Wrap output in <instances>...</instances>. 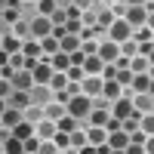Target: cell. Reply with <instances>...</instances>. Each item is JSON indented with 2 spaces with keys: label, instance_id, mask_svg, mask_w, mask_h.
<instances>
[{
  "label": "cell",
  "instance_id": "cell-61",
  "mask_svg": "<svg viewBox=\"0 0 154 154\" xmlns=\"http://www.w3.org/2000/svg\"><path fill=\"white\" fill-rule=\"evenodd\" d=\"M0 154H3V142H0Z\"/></svg>",
  "mask_w": 154,
  "mask_h": 154
},
{
  "label": "cell",
  "instance_id": "cell-16",
  "mask_svg": "<svg viewBox=\"0 0 154 154\" xmlns=\"http://www.w3.org/2000/svg\"><path fill=\"white\" fill-rule=\"evenodd\" d=\"M102 68H105V62L99 59V53H96V56H86V62H83L86 77H99V74H102Z\"/></svg>",
  "mask_w": 154,
  "mask_h": 154
},
{
  "label": "cell",
  "instance_id": "cell-21",
  "mask_svg": "<svg viewBox=\"0 0 154 154\" xmlns=\"http://www.w3.org/2000/svg\"><path fill=\"white\" fill-rule=\"evenodd\" d=\"M102 96L114 102V99H120V96H123V86H120L117 80H105V86H102Z\"/></svg>",
  "mask_w": 154,
  "mask_h": 154
},
{
  "label": "cell",
  "instance_id": "cell-19",
  "mask_svg": "<svg viewBox=\"0 0 154 154\" xmlns=\"http://www.w3.org/2000/svg\"><path fill=\"white\" fill-rule=\"evenodd\" d=\"M3 154H25V142L9 133V136L3 139Z\"/></svg>",
  "mask_w": 154,
  "mask_h": 154
},
{
  "label": "cell",
  "instance_id": "cell-4",
  "mask_svg": "<svg viewBox=\"0 0 154 154\" xmlns=\"http://www.w3.org/2000/svg\"><path fill=\"white\" fill-rule=\"evenodd\" d=\"M133 99L130 96H120V99H114V105H111V117H117V120H126L133 114Z\"/></svg>",
  "mask_w": 154,
  "mask_h": 154
},
{
  "label": "cell",
  "instance_id": "cell-7",
  "mask_svg": "<svg viewBox=\"0 0 154 154\" xmlns=\"http://www.w3.org/2000/svg\"><path fill=\"white\" fill-rule=\"evenodd\" d=\"M126 22L133 25V28H142V25L148 22V9L145 6H126V16H123Z\"/></svg>",
  "mask_w": 154,
  "mask_h": 154
},
{
  "label": "cell",
  "instance_id": "cell-32",
  "mask_svg": "<svg viewBox=\"0 0 154 154\" xmlns=\"http://www.w3.org/2000/svg\"><path fill=\"white\" fill-rule=\"evenodd\" d=\"M120 56H126V59L139 56V43H136V40H123V43H120Z\"/></svg>",
  "mask_w": 154,
  "mask_h": 154
},
{
  "label": "cell",
  "instance_id": "cell-36",
  "mask_svg": "<svg viewBox=\"0 0 154 154\" xmlns=\"http://www.w3.org/2000/svg\"><path fill=\"white\" fill-rule=\"evenodd\" d=\"M22 53H25V56H34V59H37V53H43V49H40V40H28V43L22 46Z\"/></svg>",
  "mask_w": 154,
  "mask_h": 154
},
{
  "label": "cell",
  "instance_id": "cell-8",
  "mask_svg": "<svg viewBox=\"0 0 154 154\" xmlns=\"http://www.w3.org/2000/svg\"><path fill=\"white\" fill-rule=\"evenodd\" d=\"M83 96H89V99H99L102 96V86H105V80H102V74L99 77H83Z\"/></svg>",
  "mask_w": 154,
  "mask_h": 154
},
{
  "label": "cell",
  "instance_id": "cell-42",
  "mask_svg": "<svg viewBox=\"0 0 154 154\" xmlns=\"http://www.w3.org/2000/svg\"><path fill=\"white\" fill-rule=\"evenodd\" d=\"M65 93H68V99H74V96H80V93H83V86L77 83V80H68V86H65Z\"/></svg>",
  "mask_w": 154,
  "mask_h": 154
},
{
  "label": "cell",
  "instance_id": "cell-37",
  "mask_svg": "<svg viewBox=\"0 0 154 154\" xmlns=\"http://www.w3.org/2000/svg\"><path fill=\"white\" fill-rule=\"evenodd\" d=\"M133 77H136V74H133L130 68H123V71H117V77H114V80H117L120 86H130V83H133Z\"/></svg>",
  "mask_w": 154,
  "mask_h": 154
},
{
  "label": "cell",
  "instance_id": "cell-62",
  "mask_svg": "<svg viewBox=\"0 0 154 154\" xmlns=\"http://www.w3.org/2000/svg\"><path fill=\"white\" fill-rule=\"evenodd\" d=\"M0 43H3V40H0Z\"/></svg>",
  "mask_w": 154,
  "mask_h": 154
},
{
  "label": "cell",
  "instance_id": "cell-31",
  "mask_svg": "<svg viewBox=\"0 0 154 154\" xmlns=\"http://www.w3.org/2000/svg\"><path fill=\"white\" fill-rule=\"evenodd\" d=\"M56 126H59V133H74V130H77V120L71 117V114H65V117H62Z\"/></svg>",
  "mask_w": 154,
  "mask_h": 154
},
{
  "label": "cell",
  "instance_id": "cell-2",
  "mask_svg": "<svg viewBox=\"0 0 154 154\" xmlns=\"http://www.w3.org/2000/svg\"><path fill=\"white\" fill-rule=\"evenodd\" d=\"M108 37H111L114 43H123V40H133V25L126 22L123 16H120V19H114V22H111V28H108Z\"/></svg>",
  "mask_w": 154,
  "mask_h": 154
},
{
  "label": "cell",
  "instance_id": "cell-6",
  "mask_svg": "<svg viewBox=\"0 0 154 154\" xmlns=\"http://www.w3.org/2000/svg\"><path fill=\"white\" fill-rule=\"evenodd\" d=\"M9 83H12V89H25V93H31V86H34V77H31V71L19 68L16 74L9 77Z\"/></svg>",
  "mask_w": 154,
  "mask_h": 154
},
{
  "label": "cell",
  "instance_id": "cell-57",
  "mask_svg": "<svg viewBox=\"0 0 154 154\" xmlns=\"http://www.w3.org/2000/svg\"><path fill=\"white\" fill-rule=\"evenodd\" d=\"M6 6H9V9H16V6H19V0H6Z\"/></svg>",
  "mask_w": 154,
  "mask_h": 154
},
{
  "label": "cell",
  "instance_id": "cell-10",
  "mask_svg": "<svg viewBox=\"0 0 154 154\" xmlns=\"http://www.w3.org/2000/svg\"><path fill=\"white\" fill-rule=\"evenodd\" d=\"M117 56H120V43H114V40H105V43L99 46V59L105 62V65H108V62H117Z\"/></svg>",
  "mask_w": 154,
  "mask_h": 154
},
{
  "label": "cell",
  "instance_id": "cell-48",
  "mask_svg": "<svg viewBox=\"0 0 154 154\" xmlns=\"http://www.w3.org/2000/svg\"><path fill=\"white\" fill-rule=\"evenodd\" d=\"M25 34L31 37V25H28V22H19V25H16V37H25Z\"/></svg>",
  "mask_w": 154,
  "mask_h": 154
},
{
  "label": "cell",
  "instance_id": "cell-30",
  "mask_svg": "<svg viewBox=\"0 0 154 154\" xmlns=\"http://www.w3.org/2000/svg\"><path fill=\"white\" fill-rule=\"evenodd\" d=\"M40 49H43V53H49V56L59 53V37H53V34L43 37V40H40Z\"/></svg>",
  "mask_w": 154,
  "mask_h": 154
},
{
  "label": "cell",
  "instance_id": "cell-38",
  "mask_svg": "<svg viewBox=\"0 0 154 154\" xmlns=\"http://www.w3.org/2000/svg\"><path fill=\"white\" fill-rule=\"evenodd\" d=\"M86 145V133L83 130H74L71 133V148H83Z\"/></svg>",
  "mask_w": 154,
  "mask_h": 154
},
{
  "label": "cell",
  "instance_id": "cell-28",
  "mask_svg": "<svg viewBox=\"0 0 154 154\" xmlns=\"http://www.w3.org/2000/svg\"><path fill=\"white\" fill-rule=\"evenodd\" d=\"M22 114H25V120H31V123H40V120H43V111H40V105H28Z\"/></svg>",
  "mask_w": 154,
  "mask_h": 154
},
{
  "label": "cell",
  "instance_id": "cell-34",
  "mask_svg": "<svg viewBox=\"0 0 154 154\" xmlns=\"http://www.w3.org/2000/svg\"><path fill=\"white\" fill-rule=\"evenodd\" d=\"M37 154H59V145L53 142V139H40V148H37Z\"/></svg>",
  "mask_w": 154,
  "mask_h": 154
},
{
  "label": "cell",
  "instance_id": "cell-51",
  "mask_svg": "<svg viewBox=\"0 0 154 154\" xmlns=\"http://www.w3.org/2000/svg\"><path fill=\"white\" fill-rule=\"evenodd\" d=\"M77 154H99V148H96V145H89V142H86L83 148H77Z\"/></svg>",
  "mask_w": 154,
  "mask_h": 154
},
{
  "label": "cell",
  "instance_id": "cell-41",
  "mask_svg": "<svg viewBox=\"0 0 154 154\" xmlns=\"http://www.w3.org/2000/svg\"><path fill=\"white\" fill-rule=\"evenodd\" d=\"M49 19H53V28H62V25L68 22V12H62V9H56L53 16H49Z\"/></svg>",
  "mask_w": 154,
  "mask_h": 154
},
{
  "label": "cell",
  "instance_id": "cell-17",
  "mask_svg": "<svg viewBox=\"0 0 154 154\" xmlns=\"http://www.w3.org/2000/svg\"><path fill=\"white\" fill-rule=\"evenodd\" d=\"M59 49H62V53H77V49H80V34H65V37H62V40H59Z\"/></svg>",
  "mask_w": 154,
  "mask_h": 154
},
{
  "label": "cell",
  "instance_id": "cell-53",
  "mask_svg": "<svg viewBox=\"0 0 154 154\" xmlns=\"http://www.w3.org/2000/svg\"><path fill=\"white\" fill-rule=\"evenodd\" d=\"M9 56H12V53H6V49H0V65H9Z\"/></svg>",
  "mask_w": 154,
  "mask_h": 154
},
{
  "label": "cell",
  "instance_id": "cell-9",
  "mask_svg": "<svg viewBox=\"0 0 154 154\" xmlns=\"http://www.w3.org/2000/svg\"><path fill=\"white\" fill-rule=\"evenodd\" d=\"M53 65H49V62H37V68L31 71V77H34V83H46L49 86V80H53Z\"/></svg>",
  "mask_w": 154,
  "mask_h": 154
},
{
  "label": "cell",
  "instance_id": "cell-59",
  "mask_svg": "<svg viewBox=\"0 0 154 154\" xmlns=\"http://www.w3.org/2000/svg\"><path fill=\"white\" fill-rule=\"evenodd\" d=\"M148 93H151V96H154V77H151V89H148Z\"/></svg>",
  "mask_w": 154,
  "mask_h": 154
},
{
  "label": "cell",
  "instance_id": "cell-1",
  "mask_svg": "<svg viewBox=\"0 0 154 154\" xmlns=\"http://www.w3.org/2000/svg\"><path fill=\"white\" fill-rule=\"evenodd\" d=\"M65 111L71 114L74 120H83V117H89V111H93V99L89 96H74V99H68V105H65Z\"/></svg>",
  "mask_w": 154,
  "mask_h": 154
},
{
  "label": "cell",
  "instance_id": "cell-5",
  "mask_svg": "<svg viewBox=\"0 0 154 154\" xmlns=\"http://www.w3.org/2000/svg\"><path fill=\"white\" fill-rule=\"evenodd\" d=\"M49 102H53V89H49L46 83H34V86H31V105L46 108Z\"/></svg>",
  "mask_w": 154,
  "mask_h": 154
},
{
  "label": "cell",
  "instance_id": "cell-47",
  "mask_svg": "<svg viewBox=\"0 0 154 154\" xmlns=\"http://www.w3.org/2000/svg\"><path fill=\"white\" fill-rule=\"evenodd\" d=\"M80 53H83V56H96V53H99V46L86 40V43H80Z\"/></svg>",
  "mask_w": 154,
  "mask_h": 154
},
{
  "label": "cell",
  "instance_id": "cell-33",
  "mask_svg": "<svg viewBox=\"0 0 154 154\" xmlns=\"http://www.w3.org/2000/svg\"><path fill=\"white\" fill-rule=\"evenodd\" d=\"M68 80H77V83H83V77H86V71H83V65H71L68 71Z\"/></svg>",
  "mask_w": 154,
  "mask_h": 154
},
{
  "label": "cell",
  "instance_id": "cell-29",
  "mask_svg": "<svg viewBox=\"0 0 154 154\" xmlns=\"http://www.w3.org/2000/svg\"><path fill=\"white\" fill-rule=\"evenodd\" d=\"M108 117H111V114H108L105 108H93V111H89V120H93L96 126H105V123H108Z\"/></svg>",
  "mask_w": 154,
  "mask_h": 154
},
{
  "label": "cell",
  "instance_id": "cell-35",
  "mask_svg": "<svg viewBox=\"0 0 154 154\" xmlns=\"http://www.w3.org/2000/svg\"><path fill=\"white\" fill-rule=\"evenodd\" d=\"M37 9H40V16H53V12L59 9V3H56V0H40Z\"/></svg>",
  "mask_w": 154,
  "mask_h": 154
},
{
  "label": "cell",
  "instance_id": "cell-39",
  "mask_svg": "<svg viewBox=\"0 0 154 154\" xmlns=\"http://www.w3.org/2000/svg\"><path fill=\"white\" fill-rule=\"evenodd\" d=\"M114 77H117V65H114V62H108V65L102 68V80H114Z\"/></svg>",
  "mask_w": 154,
  "mask_h": 154
},
{
  "label": "cell",
  "instance_id": "cell-60",
  "mask_svg": "<svg viewBox=\"0 0 154 154\" xmlns=\"http://www.w3.org/2000/svg\"><path fill=\"white\" fill-rule=\"evenodd\" d=\"M108 154H126V151H114V148H111V151H108Z\"/></svg>",
  "mask_w": 154,
  "mask_h": 154
},
{
  "label": "cell",
  "instance_id": "cell-58",
  "mask_svg": "<svg viewBox=\"0 0 154 154\" xmlns=\"http://www.w3.org/2000/svg\"><path fill=\"white\" fill-rule=\"evenodd\" d=\"M148 65H154V46H151V53H148Z\"/></svg>",
  "mask_w": 154,
  "mask_h": 154
},
{
  "label": "cell",
  "instance_id": "cell-11",
  "mask_svg": "<svg viewBox=\"0 0 154 154\" xmlns=\"http://www.w3.org/2000/svg\"><path fill=\"white\" fill-rule=\"evenodd\" d=\"M56 133H59V126H56V120H40V123H34V136L37 139H56Z\"/></svg>",
  "mask_w": 154,
  "mask_h": 154
},
{
  "label": "cell",
  "instance_id": "cell-54",
  "mask_svg": "<svg viewBox=\"0 0 154 154\" xmlns=\"http://www.w3.org/2000/svg\"><path fill=\"white\" fill-rule=\"evenodd\" d=\"M126 6H145V0H126Z\"/></svg>",
  "mask_w": 154,
  "mask_h": 154
},
{
  "label": "cell",
  "instance_id": "cell-12",
  "mask_svg": "<svg viewBox=\"0 0 154 154\" xmlns=\"http://www.w3.org/2000/svg\"><path fill=\"white\" fill-rule=\"evenodd\" d=\"M126 145H130V133L123 130H114V133H108V148H114V151H123Z\"/></svg>",
  "mask_w": 154,
  "mask_h": 154
},
{
  "label": "cell",
  "instance_id": "cell-3",
  "mask_svg": "<svg viewBox=\"0 0 154 154\" xmlns=\"http://www.w3.org/2000/svg\"><path fill=\"white\" fill-rule=\"evenodd\" d=\"M49 34H53V19L49 16H37L31 22V37L34 40H43V37H49Z\"/></svg>",
  "mask_w": 154,
  "mask_h": 154
},
{
  "label": "cell",
  "instance_id": "cell-56",
  "mask_svg": "<svg viewBox=\"0 0 154 154\" xmlns=\"http://www.w3.org/2000/svg\"><path fill=\"white\" fill-rule=\"evenodd\" d=\"M6 108H9V102H6V99H0V114H3Z\"/></svg>",
  "mask_w": 154,
  "mask_h": 154
},
{
  "label": "cell",
  "instance_id": "cell-49",
  "mask_svg": "<svg viewBox=\"0 0 154 154\" xmlns=\"http://www.w3.org/2000/svg\"><path fill=\"white\" fill-rule=\"evenodd\" d=\"M123 151H126V154H145V145H136V142H130Z\"/></svg>",
  "mask_w": 154,
  "mask_h": 154
},
{
  "label": "cell",
  "instance_id": "cell-52",
  "mask_svg": "<svg viewBox=\"0 0 154 154\" xmlns=\"http://www.w3.org/2000/svg\"><path fill=\"white\" fill-rule=\"evenodd\" d=\"M145 154H154V136L145 139Z\"/></svg>",
  "mask_w": 154,
  "mask_h": 154
},
{
  "label": "cell",
  "instance_id": "cell-13",
  "mask_svg": "<svg viewBox=\"0 0 154 154\" xmlns=\"http://www.w3.org/2000/svg\"><path fill=\"white\" fill-rule=\"evenodd\" d=\"M9 102V108H19V111H25L31 105V93H25V89H12V96L6 99Z\"/></svg>",
  "mask_w": 154,
  "mask_h": 154
},
{
  "label": "cell",
  "instance_id": "cell-22",
  "mask_svg": "<svg viewBox=\"0 0 154 154\" xmlns=\"http://www.w3.org/2000/svg\"><path fill=\"white\" fill-rule=\"evenodd\" d=\"M49 65H53V71H68L71 68V56L59 49V53H53V62H49Z\"/></svg>",
  "mask_w": 154,
  "mask_h": 154
},
{
  "label": "cell",
  "instance_id": "cell-24",
  "mask_svg": "<svg viewBox=\"0 0 154 154\" xmlns=\"http://www.w3.org/2000/svg\"><path fill=\"white\" fill-rule=\"evenodd\" d=\"M0 117H3V123H6V126H16L19 120H25V114H22L19 108H6L3 114H0Z\"/></svg>",
  "mask_w": 154,
  "mask_h": 154
},
{
  "label": "cell",
  "instance_id": "cell-23",
  "mask_svg": "<svg viewBox=\"0 0 154 154\" xmlns=\"http://www.w3.org/2000/svg\"><path fill=\"white\" fill-rule=\"evenodd\" d=\"M130 86L136 89V93H148V89H151V74H148V71H145V74H136Z\"/></svg>",
  "mask_w": 154,
  "mask_h": 154
},
{
  "label": "cell",
  "instance_id": "cell-50",
  "mask_svg": "<svg viewBox=\"0 0 154 154\" xmlns=\"http://www.w3.org/2000/svg\"><path fill=\"white\" fill-rule=\"evenodd\" d=\"M83 62H86V56L80 53V49H77V53H71V65H83Z\"/></svg>",
  "mask_w": 154,
  "mask_h": 154
},
{
  "label": "cell",
  "instance_id": "cell-46",
  "mask_svg": "<svg viewBox=\"0 0 154 154\" xmlns=\"http://www.w3.org/2000/svg\"><path fill=\"white\" fill-rule=\"evenodd\" d=\"M111 22H114V19H111V12H108V9H102V12H99V25H102V28H111Z\"/></svg>",
  "mask_w": 154,
  "mask_h": 154
},
{
  "label": "cell",
  "instance_id": "cell-63",
  "mask_svg": "<svg viewBox=\"0 0 154 154\" xmlns=\"http://www.w3.org/2000/svg\"><path fill=\"white\" fill-rule=\"evenodd\" d=\"M151 43H154V40H151Z\"/></svg>",
  "mask_w": 154,
  "mask_h": 154
},
{
  "label": "cell",
  "instance_id": "cell-43",
  "mask_svg": "<svg viewBox=\"0 0 154 154\" xmlns=\"http://www.w3.org/2000/svg\"><path fill=\"white\" fill-rule=\"evenodd\" d=\"M3 49H6V53H19V49H22V43L16 40V37H6V40H3Z\"/></svg>",
  "mask_w": 154,
  "mask_h": 154
},
{
  "label": "cell",
  "instance_id": "cell-20",
  "mask_svg": "<svg viewBox=\"0 0 154 154\" xmlns=\"http://www.w3.org/2000/svg\"><path fill=\"white\" fill-rule=\"evenodd\" d=\"M12 136L22 139V142H25V139H31V136H34V123H31V120H19L16 126H12Z\"/></svg>",
  "mask_w": 154,
  "mask_h": 154
},
{
  "label": "cell",
  "instance_id": "cell-14",
  "mask_svg": "<svg viewBox=\"0 0 154 154\" xmlns=\"http://www.w3.org/2000/svg\"><path fill=\"white\" fill-rule=\"evenodd\" d=\"M86 142L89 145H105L108 142V130H105V126H89V130H86Z\"/></svg>",
  "mask_w": 154,
  "mask_h": 154
},
{
  "label": "cell",
  "instance_id": "cell-18",
  "mask_svg": "<svg viewBox=\"0 0 154 154\" xmlns=\"http://www.w3.org/2000/svg\"><path fill=\"white\" fill-rule=\"evenodd\" d=\"M65 114H68V111H65V105H62V102H49V105L43 108V117H46V120H56V123L65 117Z\"/></svg>",
  "mask_w": 154,
  "mask_h": 154
},
{
  "label": "cell",
  "instance_id": "cell-55",
  "mask_svg": "<svg viewBox=\"0 0 154 154\" xmlns=\"http://www.w3.org/2000/svg\"><path fill=\"white\" fill-rule=\"evenodd\" d=\"M145 25H148V28L154 31V12H148V22H145Z\"/></svg>",
  "mask_w": 154,
  "mask_h": 154
},
{
  "label": "cell",
  "instance_id": "cell-25",
  "mask_svg": "<svg viewBox=\"0 0 154 154\" xmlns=\"http://www.w3.org/2000/svg\"><path fill=\"white\" fill-rule=\"evenodd\" d=\"M65 86H68V74H65V71H56L53 80H49V89H53V93H59V89H65Z\"/></svg>",
  "mask_w": 154,
  "mask_h": 154
},
{
  "label": "cell",
  "instance_id": "cell-45",
  "mask_svg": "<svg viewBox=\"0 0 154 154\" xmlns=\"http://www.w3.org/2000/svg\"><path fill=\"white\" fill-rule=\"evenodd\" d=\"M9 96H12V83L0 77V99H9Z\"/></svg>",
  "mask_w": 154,
  "mask_h": 154
},
{
  "label": "cell",
  "instance_id": "cell-15",
  "mask_svg": "<svg viewBox=\"0 0 154 154\" xmlns=\"http://www.w3.org/2000/svg\"><path fill=\"white\" fill-rule=\"evenodd\" d=\"M133 108H136L139 114H148V111L154 108V96H151V93H136V99H133Z\"/></svg>",
  "mask_w": 154,
  "mask_h": 154
},
{
  "label": "cell",
  "instance_id": "cell-26",
  "mask_svg": "<svg viewBox=\"0 0 154 154\" xmlns=\"http://www.w3.org/2000/svg\"><path fill=\"white\" fill-rule=\"evenodd\" d=\"M130 71H133V74H145V71H148V59H145V56H133V59H130Z\"/></svg>",
  "mask_w": 154,
  "mask_h": 154
},
{
  "label": "cell",
  "instance_id": "cell-44",
  "mask_svg": "<svg viewBox=\"0 0 154 154\" xmlns=\"http://www.w3.org/2000/svg\"><path fill=\"white\" fill-rule=\"evenodd\" d=\"M53 142H56L59 148H68V145H71V133H56V139H53Z\"/></svg>",
  "mask_w": 154,
  "mask_h": 154
},
{
  "label": "cell",
  "instance_id": "cell-40",
  "mask_svg": "<svg viewBox=\"0 0 154 154\" xmlns=\"http://www.w3.org/2000/svg\"><path fill=\"white\" fill-rule=\"evenodd\" d=\"M37 148H40V139H37V136L25 139V154H37Z\"/></svg>",
  "mask_w": 154,
  "mask_h": 154
},
{
  "label": "cell",
  "instance_id": "cell-27",
  "mask_svg": "<svg viewBox=\"0 0 154 154\" xmlns=\"http://www.w3.org/2000/svg\"><path fill=\"white\" fill-rule=\"evenodd\" d=\"M139 130H142L145 136H154V111L142 114V120H139Z\"/></svg>",
  "mask_w": 154,
  "mask_h": 154
}]
</instances>
